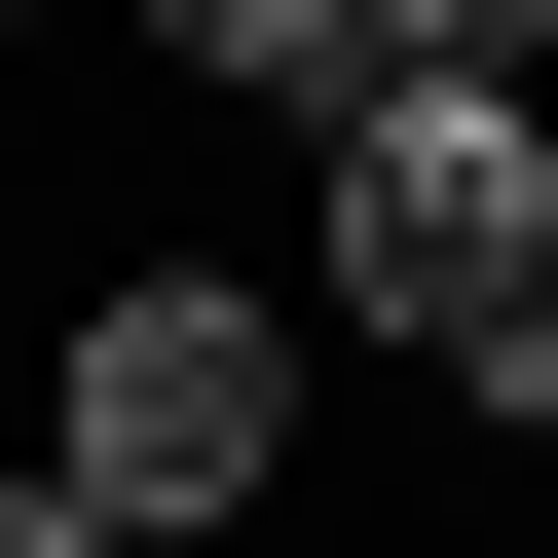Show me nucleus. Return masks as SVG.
Listing matches in <instances>:
<instances>
[{
    "instance_id": "nucleus-1",
    "label": "nucleus",
    "mask_w": 558,
    "mask_h": 558,
    "mask_svg": "<svg viewBox=\"0 0 558 558\" xmlns=\"http://www.w3.org/2000/svg\"><path fill=\"white\" fill-rule=\"evenodd\" d=\"M299 410H336V336H299V299L112 260V299H75V373H38V484H75L112 558H223V521H299Z\"/></svg>"
},
{
    "instance_id": "nucleus-2",
    "label": "nucleus",
    "mask_w": 558,
    "mask_h": 558,
    "mask_svg": "<svg viewBox=\"0 0 558 558\" xmlns=\"http://www.w3.org/2000/svg\"><path fill=\"white\" fill-rule=\"evenodd\" d=\"M299 260H336L373 373H484L521 260H558V112H521V75H373V112L299 149Z\"/></svg>"
},
{
    "instance_id": "nucleus-3",
    "label": "nucleus",
    "mask_w": 558,
    "mask_h": 558,
    "mask_svg": "<svg viewBox=\"0 0 558 558\" xmlns=\"http://www.w3.org/2000/svg\"><path fill=\"white\" fill-rule=\"evenodd\" d=\"M149 75L260 112V149H336V112H373V0H149Z\"/></svg>"
},
{
    "instance_id": "nucleus-4",
    "label": "nucleus",
    "mask_w": 558,
    "mask_h": 558,
    "mask_svg": "<svg viewBox=\"0 0 558 558\" xmlns=\"http://www.w3.org/2000/svg\"><path fill=\"white\" fill-rule=\"evenodd\" d=\"M373 75H521L558 112V0H373Z\"/></svg>"
},
{
    "instance_id": "nucleus-5",
    "label": "nucleus",
    "mask_w": 558,
    "mask_h": 558,
    "mask_svg": "<svg viewBox=\"0 0 558 558\" xmlns=\"http://www.w3.org/2000/svg\"><path fill=\"white\" fill-rule=\"evenodd\" d=\"M0 558H112V521H75V484H38V447H0Z\"/></svg>"
},
{
    "instance_id": "nucleus-6",
    "label": "nucleus",
    "mask_w": 558,
    "mask_h": 558,
    "mask_svg": "<svg viewBox=\"0 0 558 558\" xmlns=\"http://www.w3.org/2000/svg\"><path fill=\"white\" fill-rule=\"evenodd\" d=\"M0 38H38V0H0Z\"/></svg>"
}]
</instances>
